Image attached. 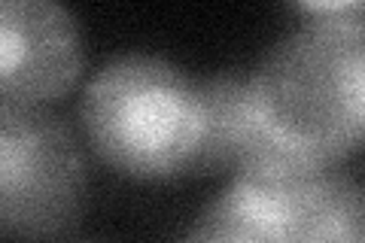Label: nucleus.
<instances>
[{
    "label": "nucleus",
    "instance_id": "obj_4",
    "mask_svg": "<svg viewBox=\"0 0 365 243\" xmlns=\"http://www.w3.org/2000/svg\"><path fill=\"white\" fill-rule=\"evenodd\" d=\"M365 186L341 170L292 177L235 173L201 216L241 228L256 243H344Z\"/></svg>",
    "mask_w": 365,
    "mask_h": 243
},
{
    "label": "nucleus",
    "instance_id": "obj_1",
    "mask_svg": "<svg viewBox=\"0 0 365 243\" xmlns=\"http://www.w3.org/2000/svg\"><path fill=\"white\" fill-rule=\"evenodd\" d=\"M250 95L283 149L335 167L365 146V21H304L250 73Z\"/></svg>",
    "mask_w": 365,
    "mask_h": 243
},
{
    "label": "nucleus",
    "instance_id": "obj_6",
    "mask_svg": "<svg viewBox=\"0 0 365 243\" xmlns=\"http://www.w3.org/2000/svg\"><path fill=\"white\" fill-rule=\"evenodd\" d=\"M299 16H307V21H365V0H341V4H295Z\"/></svg>",
    "mask_w": 365,
    "mask_h": 243
},
{
    "label": "nucleus",
    "instance_id": "obj_8",
    "mask_svg": "<svg viewBox=\"0 0 365 243\" xmlns=\"http://www.w3.org/2000/svg\"><path fill=\"white\" fill-rule=\"evenodd\" d=\"M344 243H365V192H362V198L356 204V213H353V222H350Z\"/></svg>",
    "mask_w": 365,
    "mask_h": 243
},
{
    "label": "nucleus",
    "instance_id": "obj_7",
    "mask_svg": "<svg viewBox=\"0 0 365 243\" xmlns=\"http://www.w3.org/2000/svg\"><path fill=\"white\" fill-rule=\"evenodd\" d=\"M180 243H256L250 234H244L241 228L235 225H225L220 219H210V216H201L198 225L189 231Z\"/></svg>",
    "mask_w": 365,
    "mask_h": 243
},
{
    "label": "nucleus",
    "instance_id": "obj_2",
    "mask_svg": "<svg viewBox=\"0 0 365 243\" xmlns=\"http://www.w3.org/2000/svg\"><path fill=\"white\" fill-rule=\"evenodd\" d=\"M79 122L91 152L122 177H192L204 140L201 86L162 55L125 52L88 79Z\"/></svg>",
    "mask_w": 365,
    "mask_h": 243
},
{
    "label": "nucleus",
    "instance_id": "obj_3",
    "mask_svg": "<svg viewBox=\"0 0 365 243\" xmlns=\"http://www.w3.org/2000/svg\"><path fill=\"white\" fill-rule=\"evenodd\" d=\"M88 167L61 115L0 103V228L9 240H46L76 222Z\"/></svg>",
    "mask_w": 365,
    "mask_h": 243
},
{
    "label": "nucleus",
    "instance_id": "obj_5",
    "mask_svg": "<svg viewBox=\"0 0 365 243\" xmlns=\"http://www.w3.org/2000/svg\"><path fill=\"white\" fill-rule=\"evenodd\" d=\"M83 71L76 19L52 0L0 4V95L9 107H49Z\"/></svg>",
    "mask_w": 365,
    "mask_h": 243
}]
</instances>
